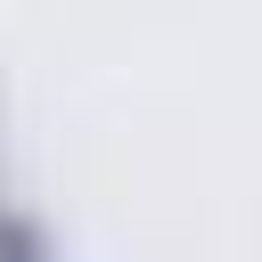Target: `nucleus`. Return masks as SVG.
<instances>
[{
    "instance_id": "1",
    "label": "nucleus",
    "mask_w": 262,
    "mask_h": 262,
    "mask_svg": "<svg viewBox=\"0 0 262 262\" xmlns=\"http://www.w3.org/2000/svg\"><path fill=\"white\" fill-rule=\"evenodd\" d=\"M0 262H49V237L25 213H0Z\"/></svg>"
}]
</instances>
